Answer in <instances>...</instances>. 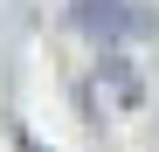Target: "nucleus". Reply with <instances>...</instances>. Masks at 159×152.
<instances>
[{
    "mask_svg": "<svg viewBox=\"0 0 159 152\" xmlns=\"http://www.w3.org/2000/svg\"><path fill=\"white\" fill-rule=\"evenodd\" d=\"M76 28H90V35H145L152 14H139L131 0H76Z\"/></svg>",
    "mask_w": 159,
    "mask_h": 152,
    "instance_id": "f257e3e1",
    "label": "nucleus"
}]
</instances>
